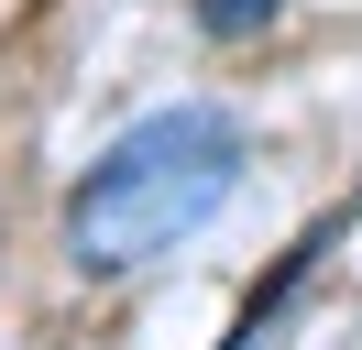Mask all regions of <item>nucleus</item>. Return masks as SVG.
I'll list each match as a JSON object with an SVG mask.
<instances>
[{
  "instance_id": "2",
  "label": "nucleus",
  "mask_w": 362,
  "mask_h": 350,
  "mask_svg": "<svg viewBox=\"0 0 362 350\" xmlns=\"http://www.w3.org/2000/svg\"><path fill=\"white\" fill-rule=\"evenodd\" d=\"M187 11H198V33H209V44H252L274 11H286V0H187Z\"/></svg>"
},
{
  "instance_id": "1",
  "label": "nucleus",
  "mask_w": 362,
  "mask_h": 350,
  "mask_svg": "<svg viewBox=\"0 0 362 350\" xmlns=\"http://www.w3.org/2000/svg\"><path fill=\"white\" fill-rule=\"evenodd\" d=\"M242 186V121L209 99H176L154 121H132L66 197V262L88 284H121L143 262H165L176 241H198L220 219V197Z\"/></svg>"
}]
</instances>
